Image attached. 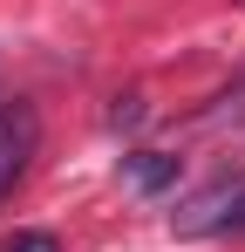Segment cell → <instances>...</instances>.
Instances as JSON below:
<instances>
[{
    "label": "cell",
    "instance_id": "cell-1",
    "mask_svg": "<svg viewBox=\"0 0 245 252\" xmlns=\"http://www.w3.org/2000/svg\"><path fill=\"white\" fill-rule=\"evenodd\" d=\"M34 143H41V116L28 109V102H0V198L28 177Z\"/></svg>",
    "mask_w": 245,
    "mask_h": 252
},
{
    "label": "cell",
    "instance_id": "cell-2",
    "mask_svg": "<svg viewBox=\"0 0 245 252\" xmlns=\"http://www.w3.org/2000/svg\"><path fill=\"white\" fill-rule=\"evenodd\" d=\"M177 232H245V191H211L191 211H177Z\"/></svg>",
    "mask_w": 245,
    "mask_h": 252
},
{
    "label": "cell",
    "instance_id": "cell-3",
    "mask_svg": "<svg viewBox=\"0 0 245 252\" xmlns=\"http://www.w3.org/2000/svg\"><path fill=\"white\" fill-rule=\"evenodd\" d=\"M184 177V157H170V150H136V157H122V184L136 191V198H157L163 184H177Z\"/></svg>",
    "mask_w": 245,
    "mask_h": 252
},
{
    "label": "cell",
    "instance_id": "cell-4",
    "mask_svg": "<svg viewBox=\"0 0 245 252\" xmlns=\"http://www.w3.org/2000/svg\"><path fill=\"white\" fill-rule=\"evenodd\" d=\"M0 252H61V246H55V232H14Z\"/></svg>",
    "mask_w": 245,
    "mask_h": 252
},
{
    "label": "cell",
    "instance_id": "cell-5",
    "mask_svg": "<svg viewBox=\"0 0 245 252\" xmlns=\"http://www.w3.org/2000/svg\"><path fill=\"white\" fill-rule=\"evenodd\" d=\"M109 123H116V129H136V123H143V102H136V95H122L116 109H109Z\"/></svg>",
    "mask_w": 245,
    "mask_h": 252
}]
</instances>
